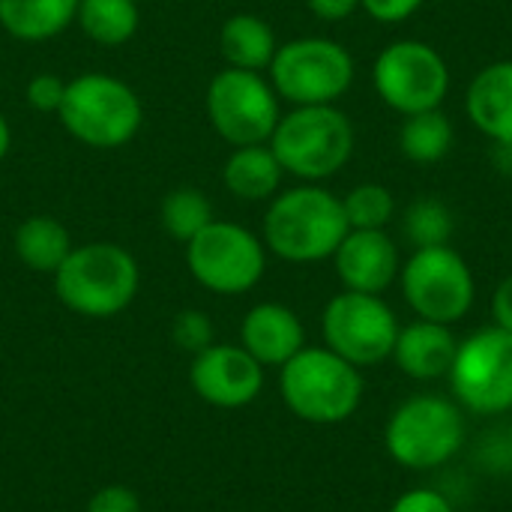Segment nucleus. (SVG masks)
I'll use <instances>...</instances> for the list:
<instances>
[{"instance_id":"obj_5","label":"nucleus","mask_w":512,"mask_h":512,"mask_svg":"<svg viewBox=\"0 0 512 512\" xmlns=\"http://www.w3.org/2000/svg\"><path fill=\"white\" fill-rule=\"evenodd\" d=\"M141 270L132 252L117 243L75 246L54 273L60 303L81 318H114L132 306Z\"/></svg>"},{"instance_id":"obj_20","label":"nucleus","mask_w":512,"mask_h":512,"mask_svg":"<svg viewBox=\"0 0 512 512\" xmlns=\"http://www.w3.org/2000/svg\"><path fill=\"white\" fill-rule=\"evenodd\" d=\"M219 48H222V57L228 60V66L264 72V69H270L279 42H276L273 27L264 18H258L252 12H240L222 24Z\"/></svg>"},{"instance_id":"obj_27","label":"nucleus","mask_w":512,"mask_h":512,"mask_svg":"<svg viewBox=\"0 0 512 512\" xmlns=\"http://www.w3.org/2000/svg\"><path fill=\"white\" fill-rule=\"evenodd\" d=\"M342 210L348 228H387L396 216V198L384 183H357L342 198Z\"/></svg>"},{"instance_id":"obj_28","label":"nucleus","mask_w":512,"mask_h":512,"mask_svg":"<svg viewBox=\"0 0 512 512\" xmlns=\"http://www.w3.org/2000/svg\"><path fill=\"white\" fill-rule=\"evenodd\" d=\"M171 339L180 351L186 354H201L204 348L213 345V321L207 312H198V309H183L174 315L171 321Z\"/></svg>"},{"instance_id":"obj_26","label":"nucleus","mask_w":512,"mask_h":512,"mask_svg":"<svg viewBox=\"0 0 512 512\" xmlns=\"http://www.w3.org/2000/svg\"><path fill=\"white\" fill-rule=\"evenodd\" d=\"M456 219L441 198H417L402 213V234L414 249L447 246L453 240Z\"/></svg>"},{"instance_id":"obj_15","label":"nucleus","mask_w":512,"mask_h":512,"mask_svg":"<svg viewBox=\"0 0 512 512\" xmlns=\"http://www.w3.org/2000/svg\"><path fill=\"white\" fill-rule=\"evenodd\" d=\"M342 291L387 294L399 282L402 255L387 228H351L333 252Z\"/></svg>"},{"instance_id":"obj_11","label":"nucleus","mask_w":512,"mask_h":512,"mask_svg":"<svg viewBox=\"0 0 512 512\" xmlns=\"http://www.w3.org/2000/svg\"><path fill=\"white\" fill-rule=\"evenodd\" d=\"M399 318L381 294L339 291L321 312L324 345L357 369H372L390 360Z\"/></svg>"},{"instance_id":"obj_19","label":"nucleus","mask_w":512,"mask_h":512,"mask_svg":"<svg viewBox=\"0 0 512 512\" xmlns=\"http://www.w3.org/2000/svg\"><path fill=\"white\" fill-rule=\"evenodd\" d=\"M282 165L270 144H246L234 147L222 168V180L228 192L240 201H270L282 186Z\"/></svg>"},{"instance_id":"obj_22","label":"nucleus","mask_w":512,"mask_h":512,"mask_svg":"<svg viewBox=\"0 0 512 512\" xmlns=\"http://www.w3.org/2000/svg\"><path fill=\"white\" fill-rule=\"evenodd\" d=\"M78 12V0H0V27L24 42L63 33Z\"/></svg>"},{"instance_id":"obj_17","label":"nucleus","mask_w":512,"mask_h":512,"mask_svg":"<svg viewBox=\"0 0 512 512\" xmlns=\"http://www.w3.org/2000/svg\"><path fill=\"white\" fill-rule=\"evenodd\" d=\"M456 348H459V339L453 327L414 318L411 324L399 327L390 360L405 378L429 384V381H441L450 375Z\"/></svg>"},{"instance_id":"obj_34","label":"nucleus","mask_w":512,"mask_h":512,"mask_svg":"<svg viewBox=\"0 0 512 512\" xmlns=\"http://www.w3.org/2000/svg\"><path fill=\"white\" fill-rule=\"evenodd\" d=\"M492 321L512 333V273H507L492 294Z\"/></svg>"},{"instance_id":"obj_25","label":"nucleus","mask_w":512,"mask_h":512,"mask_svg":"<svg viewBox=\"0 0 512 512\" xmlns=\"http://www.w3.org/2000/svg\"><path fill=\"white\" fill-rule=\"evenodd\" d=\"M159 222H162L165 234H171L180 243H189L192 237H198L213 222V207L201 189L180 186L162 198Z\"/></svg>"},{"instance_id":"obj_35","label":"nucleus","mask_w":512,"mask_h":512,"mask_svg":"<svg viewBox=\"0 0 512 512\" xmlns=\"http://www.w3.org/2000/svg\"><path fill=\"white\" fill-rule=\"evenodd\" d=\"M492 162L498 165L501 174H512V144H495L492 150Z\"/></svg>"},{"instance_id":"obj_3","label":"nucleus","mask_w":512,"mask_h":512,"mask_svg":"<svg viewBox=\"0 0 512 512\" xmlns=\"http://www.w3.org/2000/svg\"><path fill=\"white\" fill-rule=\"evenodd\" d=\"M363 369L351 366L327 345H306L279 369L285 408L309 426H342L363 405Z\"/></svg>"},{"instance_id":"obj_30","label":"nucleus","mask_w":512,"mask_h":512,"mask_svg":"<svg viewBox=\"0 0 512 512\" xmlns=\"http://www.w3.org/2000/svg\"><path fill=\"white\" fill-rule=\"evenodd\" d=\"M84 512H144V507H141V498L129 486L111 483L90 495Z\"/></svg>"},{"instance_id":"obj_29","label":"nucleus","mask_w":512,"mask_h":512,"mask_svg":"<svg viewBox=\"0 0 512 512\" xmlns=\"http://www.w3.org/2000/svg\"><path fill=\"white\" fill-rule=\"evenodd\" d=\"M387 512H456V504L438 489L417 486V489L402 492Z\"/></svg>"},{"instance_id":"obj_18","label":"nucleus","mask_w":512,"mask_h":512,"mask_svg":"<svg viewBox=\"0 0 512 512\" xmlns=\"http://www.w3.org/2000/svg\"><path fill=\"white\" fill-rule=\"evenodd\" d=\"M465 114L492 144H512V60H495L474 75Z\"/></svg>"},{"instance_id":"obj_37","label":"nucleus","mask_w":512,"mask_h":512,"mask_svg":"<svg viewBox=\"0 0 512 512\" xmlns=\"http://www.w3.org/2000/svg\"><path fill=\"white\" fill-rule=\"evenodd\" d=\"M510 441H512V426H510Z\"/></svg>"},{"instance_id":"obj_16","label":"nucleus","mask_w":512,"mask_h":512,"mask_svg":"<svg viewBox=\"0 0 512 512\" xmlns=\"http://www.w3.org/2000/svg\"><path fill=\"white\" fill-rule=\"evenodd\" d=\"M240 345L264 369H282L294 354L306 348V327L291 306L258 303L243 315Z\"/></svg>"},{"instance_id":"obj_14","label":"nucleus","mask_w":512,"mask_h":512,"mask_svg":"<svg viewBox=\"0 0 512 512\" xmlns=\"http://www.w3.org/2000/svg\"><path fill=\"white\" fill-rule=\"evenodd\" d=\"M189 384L201 402L222 411H237L261 396L264 366L243 345L213 342L192 357Z\"/></svg>"},{"instance_id":"obj_12","label":"nucleus","mask_w":512,"mask_h":512,"mask_svg":"<svg viewBox=\"0 0 512 512\" xmlns=\"http://www.w3.org/2000/svg\"><path fill=\"white\" fill-rule=\"evenodd\" d=\"M372 81L381 102L408 117L441 108L453 75L435 45L423 39H396L375 57Z\"/></svg>"},{"instance_id":"obj_24","label":"nucleus","mask_w":512,"mask_h":512,"mask_svg":"<svg viewBox=\"0 0 512 512\" xmlns=\"http://www.w3.org/2000/svg\"><path fill=\"white\" fill-rule=\"evenodd\" d=\"M81 30L99 45H123L135 36L141 12L135 0H78Z\"/></svg>"},{"instance_id":"obj_8","label":"nucleus","mask_w":512,"mask_h":512,"mask_svg":"<svg viewBox=\"0 0 512 512\" xmlns=\"http://www.w3.org/2000/svg\"><path fill=\"white\" fill-rule=\"evenodd\" d=\"M351 51L327 36H303L276 48L270 84L291 105H336L354 84Z\"/></svg>"},{"instance_id":"obj_13","label":"nucleus","mask_w":512,"mask_h":512,"mask_svg":"<svg viewBox=\"0 0 512 512\" xmlns=\"http://www.w3.org/2000/svg\"><path fill=\"white\" fill-rule=\"evenodd\" d=\"M207 117L219 138L246 147L267 144L282 111L273 84L261 72L228 66L207 87Z\"/></svg>"},{"instance_id":"obj_10","label":"nucleus","mask_w":512,"mask_h":512,"mask_svg":"<svg viewBox=\"0 0 512 512\" xmlns=\"http://www.w3.org/2000/svg\"><path fill=\"white\" fill-rule=\"evenodd\" d=\"M186 264L201 288L222 297H237L249 294L264 279L267 246L249 228L213 219L186 243Z\"/></svg>"},{"instance_id":"obj_31","label":"nucleus","mask_w":512,"mask_h":512,"mask_svg":"<svg viewBox=\"0 0 512 512\" xmlns=\"http://www.w3.org/2000/svg\"><path fill=\"white\" fill-rule=\"evenodd\" d=\"M63 93H66V81H60L57 75H33L27 81V102L36 108V111H60V102H63Z\"/></svg>"},{"instance_id":"obj_9","label":"nucleus","mask_w":512,"mask_h":512,"mask_svg":"<svg viewBox=\"0 0 512 512\" xmlns=\"http://www.w3.org/2000/svg\"><path fill=\"white\" fill-rule=\"evenodd\" d=\"M450 396L474 417L512 414V333L492 324L459 339Z\"/></svg>"},{"instance_id":"obj_1","label":"nucleus","mask_w":512,"mask_h":512,"mask_svg":"<svg viewBox=\"0 0 512 512\" xmlns=\"http://www.w3.org/2000/svg\"><path fill=\"white\" fill-rule=\"evenodd\" d=\"M348 231L342 198L318 183H303L270 198L261 240L288 264H318L333 258Z\"/></svg>"},{"instance_id":"obj_33","label":"nucleus","mask_w":512,"mask_h":512,"mask_svg":"<svg viewBox=\"0 0 512 512\" xmlns=\"http://www.w3.org/2000/svg\"><path fill=\"white\" fill-rule=\"evenodd\" d=\"M306 6L321 21H345L360 9V0H306Z\"/></svg>"},{"instance_id":"obj_7","label":"nucleus","mask_w":512,"mask_h":512,"mask_svg":"<svg viewBox=\"0 0 512 512\" xmlns=\"http://www.w3.org/2000/svg\"><path fill=\"white\" fill-rule=\"evenodd\" d=\"M399 291L414 318L456 327L477 303V276L462 252L447 246L414 249L399 270Z\"/></svg>"},{"instance_id":"obj_4","label":"nucleus","mask_w":512,"mask_h":512,"mask_svg":"<svg viewBox=\"0 0 512 512\" xmlns=\"http://www.w3.org/2000/svg\"><path fill=\"white\" fill-rule=\"evenodd\" d=\"M285 174L306 183L336 177L354 156V123L336 105H294L267 141Z\"/></svg>"},{"instance_id":"obj_36","label":"nucleus","mask_w":512,"mask_h":512,"mask_svg":"<svg viewBox=\"0 0 512 512\" xmlns=\"http://www.w3.org/2000/svg\"><path fill=\"white\" fill-rule=\"evenodd\" d=\"M9 144H12V132H9V123H6V117L0 114V159L9 153Z\"/></svg>"},{"instance_id":"obj_32","label":"nucleus","mask_w":512,"mask_h":512,"mask_svg":"<svg viewBox=\"0 0 512 512\" xmlns=\"http://www.w3.org/2000/svg\"><path fill=\"white\" fill-rule=\"evenodd\" d=\"M426 0H360V9L372 15L378 24H402L408 21Z\"/></svg>"},{"instance_id":"obj_6","label":"nucleus","mask_w":512,"mask_h":512,"mask_svg":"<svg viewBox=\"0 0 512 512\" xmlns=\"http://www.w3.org/2000/svg\"><path fill=\"white\" fill-rule=\"evenodd\" d=\"M57 114L75 141L96 150H117L129 144L144 120V108L135 90L105 72L72 78Z\"/></svg>"},{"instance_id":"obj_2","label":"nucleus","mask_w":512,"mask_h":512,"mask_svg":"<svg viewBox=\"0 0 512 512\" xmlns=\"http://www.w3.org/2000/svg\"><path fill=\"white\" fill-rule=\"evenodd\" d=\"M468 444V414L453 396L417 393L399 402L384 423L387 456L414 474L450 465Z\"/></svg>"},{"instance_id":"obj_21","label":"nucleus","mask_w":512,"mask_h":512,"mask_svg":"<svg viewBox=\"0 0 512 512\" xmlns=\"http://www.w3.org/2000/svg\"><path fill=\"white\" fill-rule=\"evenodd\" d=\"M12 249H15V258L27 270L54 276L75 246H72V237L63 222H57L51 216H30L15 228Z\"/></svg>"},{"instance_id":"obj_23","label":"nucleus","mask_w":512,"mask_h":512,"mask_svg":"<svg viewBox=\"0 0 512 512\" xmlns=\"http://www.w3.org/2000/svg\"><path fill=\"white\" fill-rule=\"evenodd\" d=\"M453 141H456L453 120L441 108L408 114L399 129V150L414 165L441 162L453 150Z\"/></svg>"}]
</instances>
